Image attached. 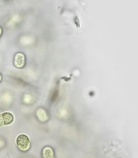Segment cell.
Returning a JSON list of instances; mask_svg holds the SVG:
<instances>
[{
  "mask_svg": "<svg viewBox=\"0 0 138 158\" xmlns=\"http://www.w3.org/2000/svg\"><path fill=\"white\" fill-rule=\"evenodd\" d=\"M17 147L21 152H27L31 147V142L29 138L26 135H20L16 139Z\"/></svg>",
  "mask_w": 138,
  "mask_h": 158,
  "instance_id": "1",
  "label": "cell"
},
{
  "mask_svg": "<svg viewBox=\"0 0 138 158\" xmlns=\"http://www.w3.org/2000/svg\"><path fill=\"white\" fill-rule=\"evenodd\" d=\"M26 63V58L23 53L19 52L15 55L14 58V64L16 68L22 69L25 67Z\"/></svg>",
  "mask_w": 138,
  "mask_h": 158,
  "instance_id": "2",
  "label": "cell"
},
{
  "mask_svg": "<svg viewBox=\"0 0 138 158\" xmlns=\"http://www.w3.org/2000/svg\"><path fill=\"white\" fill-rule=\"evenodd\" d=\"M14 115L10 112H4L0 114V127L9 125L14 121Z\"/></svg>",
  "mask_w": 138,
  "mask_h": 158,
  "instance_id": "3",
  "label": "cell"
},
{
  "mask_svg": "<svg viewBox=\"0 0 138 158\" xmlns=\"http://www.w3.org/2000/svg\"><path fill=\"white\" fill-rule=\"evenodd\" d=\"M42 158H55L54 152L52 148L49 146L45 147L42 150Z\"/></svg>",
  "mask_w": 138,
  "mask_h": 158,
  "instance_id": "4",
  "label": "cell"
},
{
  "mask_svg": "<svg viewBox=\"0 0 138 158\" xmlns=\"http://www.w3.org/2000/svg\"><path fill=\"white\" fill-rule=\"evenodd\" d=\"M2 34H3V29L2 28V27L0 26V37H1Z\"/></svg>",
  "mask_w": 138,
  "mask_h": 158,
  "instance_id": "5",
  "label": "cell"
},
{
  "mask_svg": "<svg viewBox=\"0 0 138 158\" xmlns=\"http://www.w3.org/2000/svg\"><path fill=\"white\" fill-rule=\"evenodd\" d=\"M2 75L0 73V83L2 82Z\"/></svg>",
  "mask_w": 138,
  "mask_h": 158,
  "instance_id": "6",
  "label": "cell"
}]
</instances>
